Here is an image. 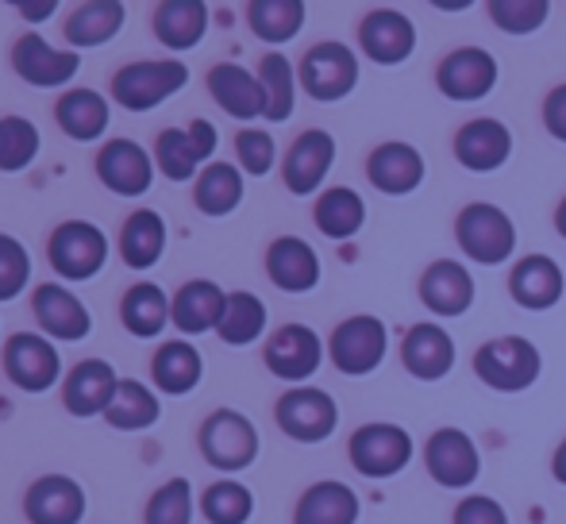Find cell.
<instances>
[{"mask_svg":"<svg viewBox=\"0 0 566 524\" xmlns=\"http://www.w3.org/2000/svg\"><path fill=\"white\" fill-rule=\"evenodd\" d=\"M189 70L178 59H155V62H132L113 77V97L127 113H150L166 97L186 90Z\"/></svg>","mask_w":566,"mask_h":524,"instance_id":"cell-3","label":"cell"},{"mask_svg":"<svg viewBox=\"0 0 566 524\" xmlns=\"http://www.w3.org/2000/svg\"><path fill=\"white\" fill-rule=\"evenodd\" d=\"M262 332H266V305L247 290L228 293L224 321H220L217 336L231 347H247V344H254Z\"/></svg>","mask_w":566,"mask_h":524,"instance_id":"cell-42","label":"cell"},{"mask_svg":"<svg viewBox=\"0 0 566 524\" xmlns=\"http://www.w3.org/2000/svg\"><path fill=\"white\" fill-rule=\"evenodd\" d=\"M274 420L290 440L297 443H324L339 425V409L332 394L316 390V386H297L285 390L274 405Z\"/></svg>","mask_w":566,"mask_h":524,"instance_id":"cell-7","label":"cell"},{"mask_svg":"<svg viewBox=\"0 0 566 524\" xmlns=\"http://www.w3.org/2000/svg\"><path fill=\"white\" fill-rule=\"evenodd\" d=\"M20 8L23 15H28V20H46V15L54 12V8H59V0H43V4H15Z\"/></svg>","mask_w":566,"mask_h":524,"instance_id":"cell-51","label":"cell"},{"mask_svg":"<svg viewBox=\"0 0 566 524\" xmlns=\"http://www.w3.org/2000/svg\"><path fill=\"white\" fill-rule=\"evenodd\" d=\"M358 46L378 66H401L417 51V28L397 8H374L358 23Z\"/></svg>","mask_w":566,"mask_h":524,"instance_id":"cell-13","label":"cell"},{"mask_svg":"<svg viewBox=\"0 0 566 524\" xmlns=\"http://www.w3.org/2000/svg\"><path fill=\"white\" fill-rule=\"evenodd\" d=\"M201 513L209 517V524H247L254 513V494L235 479L212 482L201 497Z\"/></svg>","mask_w":566,"mask_h":524,"instance_id":"cell-43","label":"cell"},{"mask_svg":"<svg viewBox=\"0 0 566 524\" xmlns=\"http://www.w3.org/2000/svg\"><path fill=\"white\" fill-rule=\"evenodd\" d=\"M158 417H163L158 397L150 394L143 382H135V378H124V382L116 386L113 405L105 409V420L113 428H119V432H139V428L155 425Z\"/></svg>","mask_w":566,"mask_h":524,"instance_id":"cell-41","label":"cell"},{"mask_svg":"<svg viewBox=\"0 0 566 524\" xmlns=\"http://www.w3.org/2000/svg\"><path fill=\"white\" fill-rule=\"evenodd\" d=\"M386 347H389V332L378 316H347L343 324H336L332 332V344H328V355L336 363L339 375L347 378H363V375H374L386 359Z\"/></svg>","mask_w":566,"mask_h":524,"instance_id":"cell-5","label":"cell"},{"mask_svg":"<svg viewBox=\"0 0 566 524\" xmlns=\"http://www.w3.org/2000/svg\"><path fill=\"white\" fill-rule=\"evenodd\" d=\"M454 240L470 262L482 266H501L516 251V224L505 209L490 201H470L454 220Z\"/></svg>","mask_w":566,"mask_h":524,"instance_id":"cell-1","label":"cell"},{"mask_svg":"<svg viewBox=\"0 0 566 524\" xmlns=\"http://www.w3.org/2000/svg\"><path fill=\"white\" fill-rule=\"evenodd\" d=\"M547 12H552V4H544V0H493L490 4V20L509 35H528V31L544 28Z\"/></svg>","mask_w":566,"mask_h":524,"instance_id":"cell-46","label":"cell"},{"mask_svg":"<svg viewBox=\"0 0 566 524\" xmlns=\"http://www.w3.org/2000/svg\"><path fill=\"white\" fill-rule=\"evenodd\" d=\"M31 282V255L20 240L0 232V301H12Z\"/></svg>","mask_w":566,"mask_h":524,"instance_id":"cell-47","label":"cell"},{"mask_svg":"<svg viewBox=\"0 0 566 524\" xmlns=\"http://www.w3.org/2000/svg\"><path fill=\"white\" fill-rule=\"evenodd\" d=\"M217 150V128L209 120H193L189 128H166L158 135V170L170 181H189L201 174V163H209Z\"/></svg>","mask_w":566,"mask_h":524,"instance_id":"cell-15","label":"cell"},{"mask_svg":"<svg viewBox=\"0 0 566 524\" xmlns=\"http://www.w3.org/2000/svg\"><path fill=\"white\" fill-rule=\"evenodd\" d=\"M247 23L262 43H290L305 28V4L301 0H254L247 4Z\"/></svg>","mask_w":566,"mask_h":524,"instance_id":"cell-40","label":"cell"},{"mask_svg":"<svg viewBox=\"0 0 566 524\" xmlns=\"http://www.w3.org/2000/svg\"><path fill=\"white\" fill-rule=\"evenodd\" d=\"M509 293L528 313H547V308L559 305L566 293L563 266L552 255H524L509 274Z\"/></svg>","mask_w":566,"mask_h":524,"instance_id":"cell-21","label":"cell"},{"mask_svg":"<svg viewBox=\"0 0 566 524\" xmlns=\"http://www.w3.org/2000/svg\"><path fill=\"white\" fill-rule=\"evenodd\" d=\"M358 521V494L347 482L324 479L301 494L293 524H355Z\"/></svg>","mask_w":566,"mask_h":524,"instance_id":"cell-30","label":"cell"},{"mask_svg":"<svg viewBox=\"0 0 566 524\" xmlns=\"http://www.w3.org/2000/svg\"><path fill=\"white\" fill-rule=\"evenodd\" d=\"M366 178L378 193L386 197H405L412 189H420L424 181V155H420L412 143H401V139H389V143H378L366 158Z\"/></svg>","mask_w":566,"mask_h":524,"instance_id":"cell-16","label":"cell"},{"mask_svg":"<svg viewBox=\"0 0 566 524\" xmlns=\"http://www.w3.org/2000/svg\"><path fill=\"white\" fill-rule=\"evenodd\" d=\"M23 513L31 524H82L85 517V490L66 474L35 479L23 497Z\"/></svg>","mask_w":566,"mask_h":524,"instance_id":"cell-23","label":"cell"},{"mask_svg":"<svg viewBox=\"0 0 566 524\" xmlns=\"http://www.w3.org/2000/svg\"><path fill=\"white\" fill-rule=\"evenodd\" d=\"M332 163H336V139L321 128L301 132L297 143L290 147V155H285V166H282L285 189H290L293 197L316 193V189L324 186V178H328Z\"/></svg>","mask_w":566,"mask_h":524,"instance_id":"cell-17","label":"cell"},{"mask_svg":"<svg viewBox=\"0 0 566 524\" xmlns=\"http://www.w3.org/2000/svg\"><path fill=\"white\" fill-rule=\"evenodd\" d=\"M209 31V8L201 0H166L155 8V35L170 51H193Z\"/></svg>","mask_w":566,"mask_h":524,"instance_id":"cell-31","label":"cell"},{"mask_svg":"<svg viewBox=\"0 0 566 524\" xmlns=\"http://www.w3.org/2000/svg\"><path fill=\"white\" fill-rule=\"evenodd\" d=\"M513 155V132L505 128L493 116H478V120H467L454 135V158H459L462 170L474 174H490L501 170Z\"/></svg>","mask_w":566,"mask_h":524,"instance_id":"cell-18","label":"cell"},{"mask_svg":"<svg viewBox=\"0 0 566 524\" xmlns=\"http://www.w3.org/2000/svg\"><path fill=\"white\" fill-rule=\"evenodd\" d=\"M124 15H127L124 4H116V0H90V4H77L74 15L66 20L70 46L90 51V46L108 43V39H116L119 28H124Z\"/></svg>","mask_w":566,"mask_h":524,"instance_id":"cell-36","label":"cell"},{"mask_svg":"<svg viewBox=\"0 0 566 524\" xmlns=\"http://www.w3.org/2000/svg\"><path fill=\"white\" fill-rule=\"evenodd\" d=\"M401 363L420 382H440L454 367V339L443 324H412L401 339Z\"/></svg>","mask_w":566,"mask_h":524,"instance_id":"cell-22","label":"cell"},{"mask_svg":"<svg viewBox=\"0 0 566 524\" xmlns=\"http://www.w3.org/2000/svg\"><path fill=\"white\" fill-rule=\"evenodd\" d=\"M358 85V59L350 46L343 43H316L313 51L301 59V90L313 101H343L355 93Z\"/></svg>","mask_w":566,"mask_h":524,"instance_id":"cell-9","label":"cell"},{"mask_svg":"<svg viewBox=\"0 0 566 524\" xmlns=\"http://www.w3.org/2000/svg\"><path fill=\"white\" fill-rule=\"evenodd\" d=\"M119 321L139 339L158 336V332L166 328V321H170V301H166L163 285L135 282L132 290L124 293V301H119Z\"/></svg>","mask_w":566,"mask_h":524,"instance_id":"cell-37","label":"cell"},{"mask_svg":"<svg viewBox=\"0 0 566 524\" xmlns=\"http://www.w3.org/2000/svg\"><path fill=\"white\" fill-rule=\"evenodd\" d=\"M97 178L119 197H143L155 181V163L135 139H108L97 155Z\"/></svg>","mask_w":566,"mask_h":524,"instance_id":"cell-19","label":"cell"},{"mask_svg":"<svg viewBox=\"0 0 566 524\" xmlns=\"http://www.w3.org/2000/svg\"><path fill=\"white\" fill-rule=\"evenodd\" d=\"M259 82L262 93H266V120L285 124L293 116V105H297V82H301L293 74V62L282 51H270L259 62Z\"/></svg>","mask_w":566,"mask_h":524,"instance_id":"cell-39","label":"cell"},{"mask_svg":"<svg viewBox=\"0 0 566 524\" xmlns=\"http://www.w3.org/2000/svg\"><path fill=\"white\" fill-rule=\"evenodd\" d=\"M51 266L59 270L66 282H90L101 274L108 259V240L97 224H85V220H66V224L54 228L51 235Z\"/></svg>","mask_w":566,"mask_h":524,"instance_id":"cell-8","label":"cell"},{"mask_svg":"<svg viewBox=\"0 0 566 524\" xmlns=\"http://www.w3.org/2000/svg\"><path fill=\"white\" fill-rule=\"evenodd\" d=\"M193 201L205 217H228V212H235L239 201H243V174L228 163L205 166V170L197 174Z\"/></svg>","mask_w":566,"mask_h":524,"instance_id":"cell-38","label":"cell"},{"mask_svg":"<svg viewBox=\"0 0 566 524\" xmlns=\"http://www.w3.org/2000/svg\"><path fill=\"white\" fill-rule=\"evenodd\" d=\"M12 66L35 90H54V85H66L77 74L82 59H77V51H54L43 35H23L12 46Z\"/></svg>","mask_w":566,"mask_h":524,"instance_id":"cell-20","label":"cell"},{"mask_svg":"<svg viewBox=\"0 0 566 524\" xmlns=\"http://www.w3.org/2000/svg\"><path fill=\"white\" fill-rule=\"evenodd\" d=\"M424 463L428 474L448 490H467L478 479V471H482L474 436H467L462 428H440V432L428 436Z\"/></svg>","mask_w":566,"mask_h":524,"instance_id":"cell-14","label":"cell"},{"mask_svg":"<svg viewBox=\"0 0 566 524\" xmlns=\"http://www.w3.org/2000/svg\"><path fill=\"white\" fill-rule=\"evenodd\" d=\"M544 370V359H539V347L524 336H497L490 344L478 347L474 355V375L482 386L497 394H521L528 390L532 382Z\"/></svg>","mask_w":566,"mask_h":524,"instance_id":"cell-2","label":"cell"},{"mask_svg":"<svg viewBox=\"0 0 566 524\" xmlns=\"http://www.w3.org/2000/svg\"><path fill=\"white\" fill-rule=\"evenodd\" d=\"M350 467H355L363 479H394L409 467L412 459V436L401 425H389V420H374V425L355 428L347 443Z\"/></svg>","mask_w":566,"mask_h":524,"instance_id":"cell-4","label":"cell"},{"mask_svg":"<svg viewBox=\"0 0 566 524\" xmlns=\"http://www.w3.org/2000/svg\"><path fill=\"white\" fill-rule=\"evenodd\" d=\"M59 116V128L77 143H93L101 139L108 128V101L97 90H70L66 97L54 105Z\"/></svg>","mask_w":566,"mask_h":524,"instance_id":"cell-35","label":"cell"},{"mask_svg":"<svg viewBox=\"0 0 566 524\" xmlns=\"http://www.w3.org/2000/svg\"><path fill=\"white\" fill-rule=\"evenodd\" d=\"M147 524H189L193 521V486L186 479H170L166 486H158L143 513Z\"/></svg>","mask_w":566,"mask_h":524,"instance_id":"cell-45","label":"cell"},{"mask_svg":"<svg viewBox=\"0 0 566 524\" xmlns=\"http://www.w3.org/2000/svg\"><path fill=\"white\" fill-rule=\"evenodd\" d=\"M451 524H509V513L501 502L485 494H470L454 505V521Z\"/></svg>","mask_w":566,"mask_h":524,"instance_id":"cell-49","label":"cell"},{"mask_svg":"<svg viewBox=\"0 0 566 524\" xmlns=\"http://www.w3.org/2000/svg\"><path fill=\"white\" fill-rule=\"evenodd\" d=\"M150 375H155V386L163 394H193L197 382L205 375V363H201V352L186 339H170V344L158 347L155 363H150Z\"/></svg>","mask_w":566,"mask_h":524,"instance_id":"cell-32","label":"cell"},{"mask_svg":"<svg viewBox=\"0 0 566 524\" xmlns=\"http://www.w3.org/2000/svg\"><path fill=\"white\" fill-rule=\"evenodd\" d=\"M235 155H239V166L254 178L274 170V158H277V147H274V135L262 132V128H243L235 135Z\"/></svg>","mask_w":566,"mask_h":524,"instance_id":"cell-48","label":"cell"},{"mask_svg":"<svg viewBox=\"0 0 566 524\" xmlns=\"http://www.w3.org/2000/svg\"><path fill=\"white\" fill-rule=\"evenodd\" d=\"M266 274L282 293H308L321 285V255L301 235H277L266 251Z\"/></svg>","mask_w":566,"mask_h":524,"instance_id":"cell-24","label":"cell"},{"mask_svg":"<svg viewBox=\"0 0 566 524\" xmlns=\"http://www.w3.org/2000/svg\"><path fill=\"white\" fill-rule=\"evenodd\" d=\"M209 93L228 116L235 120H259L266 116V93H262V82L243 70L239 62H217L209 70Z\"/></svg>","mask_w":566,"mask_h":524,"instance_id":"cell-27","label":"cell"},{"mask_svg":"<svg viewBox=\"0 0 566 524\" xmlns=\"http://www.w3.org/2000/svg\"><path fill=\"white\" fill-rule=\"evenodd\" d=\"M266 370L282 382H305L321 370L324 363V344L308 324H285L270 336L266 344Z\"/></svg>","mask_w":566,"mask_h":524,"instance_id":"cell-12","label":"cell"},{"mask_svg":"<svg viewBox=\"0 0 566 524\" xmlns=\"http://www.w3.org/2000/svg\"><path fill=\"white\" fill-rule=\"evenodd\" d=\"M420 301L432 316H462L474 305V277L462 262L440 259L420 274Z\"/></svg>","mask_w":566,"mask_h":524,"instance_id":"cell-25","label":"cell"},{"mask_svg":"<svg viewBox=\"0 0 566 524\" xmlns=\"http://www.w3.org/2000/svg\"><path fill=\"white\" fill-rule=\"evenodd\" d=\"M4 375L12 378L20 390L28 394H46L62 375V359L54 352V344L35 332H15L4 344Z\"/></svg>","mask_w":566,"mask_h":524,"instance_id":"cell-11","label":"cell"},{"mask_svg":"<svg viewBox=\"0 0 566 524\" xmlns=\"http://www.w3.org/2000/svg\"><path fill=\"white\" fill-rule=\"evenodd\" d=\"M552 474H555V482H559V486H566V436H563V443L555 448V455H552Z\"/></svg>","mask_w":566,"mask_h":524,"instance_id":"cell-52","label":"cell"},{"mask_svg":"<svg viewBox=\"0 0 566 524\" xmlns=\"http://www.w3.org/2000/svg\"><path fill=\"white\" fill-rule=\"evenodd\" d=\"M166 251V220L155 209H139L127 217L119 232V255L132 270H150Z\"/></svg>","mask_w":566,"mask_h":524,"instance_id":"cell-34","label":"cell"},{"mask_svg":"<svg viewBox=\"0 0 566 524\" xmlns=\"http://www.w3.org/2000/svg\"><path fill=\"white\" fill-rule=\"evenodd\" d=\"M39 155V128L23 116H0V170H28Z\"/></svg>","mask_w":566,"mask_h":524,"instance_id":"cell-44","label":"cell"},{"mask_svg":"<svg viewBox=\"0 0 566 524\" xmlns=\"http://www.w3.org/2000/svg\"><path fill=\"white\" fill-rule=\"evenodd\" d=\"M116 386L119 378L105 359H85L70 370L66 386H62V401H66V409L74 417H97V412H105L113 405Z\"/></svg>","mask_w":566,"mask_h":524,"instance_id":"cell-29","label":"cell"},{"mask_svg":"<svg viewBox=\"0 0 566 524\" xmlns=\"http://www.w3.org/2000/svg\"><path fill=\"white\" fill-rule=\"evenodd\" d=\"M497 77H501L497 59H493L490 51H482V46H459V51H451L448 59L440 62V70H436L440 93L448 101H462V105L490 97Z\"/></svg>","mask_w":566,"mask_h":524,"instance_id":"cell-10","label":"cell"},{"mask_svg":"<svg viewBox=\"0 0 566 524\" xmlns=\"http://www.w3.org/2000/svg\"><path fill=\"white\" fill-rule=\"evenodd\" d=\"M555 232H559L563 240H566V197L559 201V209H555Z\"/></svg>","mask_w":566,"mask_h":524,"instance_id":"cell-53","label":"cell"},{"mask_svg":"<svg viewBox=\"0 0 566 524\" xmlns=\"http://www.w3.org/2000/svg\"><path fill=\"white\" fill-rule=\"evenodd\" d=\"M31 308H35V321L43 324V332L51 339L74 344V339L90 336V328H93L90 308H85L82 301H77V293H70L66 285H54V282L39 285Z\"/></svg>","mask_w":566,"mask_h":524,"instance_id":"cell-26","label":"cell"},{"mask_svg":"<svg viewBox=\"0 0 566 524\" xmlns=\"http://www.w3.org/2000/svg\"><path fill=\"white\" fill-rule=\"evenodd\" d=\"M544 128L552 132V139L566 143V82L555 85L544 101Z\"/></svg>","mask_w":566,"mask_h":524,"instance_id":"cell-50","label":"cell"},{"mask_svg":"<svg viewBox=\"0 0 566 524\" xmlns=\"http://www.w3.org/2000/svg\"><path fill=\"white\" fill-rule=\"evenodd\" d=\"M201 455L217 471H243L259 459V432L254 425L235 409H217L201 425Z\"/></svg>","mask_w":566,"mask_h":524,"instance_id":"cell-6","label":"cell"},{"mask_svg":"<svg viewBox=\"0 0 566 524\" xmlns=\"http://www.w3.org/2000/svg\"><path fill=\"white\" fill-rule=\"evenodd\" d=\"M224 305L228 293L220 290L209 277H193L178 290V297L170 301V321L178 324V332L186 336H201V332H217L224 321Z\"/></svg>","mask_w":566,"mask_h":524,"instance_id":"cell-28","label":"cell"},{"mask_svg":"<svg viewBox=\"0 0 566 524\" xmlns=\"http://www.w3.org/2000/svg\"><path fill=\"white\" fill-rule=\"evenodd\" d=\"M313 220L328 240H350L366 224V201L350 186H332L316 197Z\"/></svg>","mask_w":566,"mask_h":524,"instance_id":"cell-33","label":"cell"}]
</instances>
